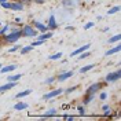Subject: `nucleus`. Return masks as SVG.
I'll return each instance as SVG.
<instances>
[{
  "instance_id": "nucleus-1",
  "label": "nucleus",
  "mask_w": 121,
  "mask_h": 121,
  "mask_svg": "<svg viewBox=\"0 0 121 121\" xmlns=\"http://www.w3.org/2000/svg\"><path fill=\"white\" fill-rule=\"evenodd\" d=\"M19 37H21V32H19V30H15L13 33H8L7 36H6V40L11 43V41H17Z\"/></svg>"
},
{
  "instance_id": "nucleus-2",
  "label": "nucleus",
  "mask_w": 121,
  "mask_h": 121,
  "mask_svg": "<svg viewBox=\"0 0 121 121\" xmlns=\"http://www.w3.org/2000/svg\"><path fill=\"white\" fill-rule=\"evenodd\" d=\"M22 33L25 35V36H26V37H32V36H36V35H37V33H36L35 30L32 29L30 26H28V25H26V26H23Z\"/></svg>"
},
{
  "instance_id": "nucleus-3",
  "label": "nucleus",
  "mask_w": 121,
  "mask_h": 121,
  "mask_svg": "<svg viewBox=\"0 0 121 121\" xmlns=\"http://www.w3.org/2000/svg\"><path fill=\"white\" fill-rule=\"evenodd\" d=\"M118 78H120V70L113 72V73H109V74L106 76V80H107V81H116V80H118Z\"/></svg>"
},
{
  "instance_id": "nucleus-4",
  "label": "nucleus",
  "mask_w": 121,
  "mask_h": 121,
  "mask_svg": "<svg viewBox=\"0 0 121 121\" xmlns=\"http://www.w3.org/2000/svg\"><path fill=\"white\" fill-rule=\"evenodd\" d=\"M14 87H15V81H8L7 84H4V85L0 87V92H4V91H7V90H11V88H14Z\"/></svg>"
},
{
  "instance_id": "nucleus-5",
  "label": "nucleus",
  "mask_w": 121,
  "mask_h": 121,
  "mask_svg": "<svg viewBox=\"0 0 121 121\" xmlns=\"http://www.w3.org/2000/svg\"><path fill=\"white\" fill-rule=\"evenodd\" d=\"M90 48V44H85V45H83V47H80V48H77L76 51H73V52L70 54L72 56H74V55H78V54H81V52H84V51H87Z\"/></svg>"
},
{
  "instance_id": "nucleus-6",
  "label": "nucleus",
  "mask_w": 121,
  "mask_h": 121,
  "mask_svg": "<svg viewBox=\"0 0 121 121\" xmlns=\"http://www.w3.org/2000/svg\"><path fill=\"white\" fill-rule=\"evenodd\" d=\"M99 88H100V84H98V83H96V84H92L90 88L87 90V94H91V95H94V94H95V92H96Z\"/></svg>"
},
{
  "instance_id": "nucleus-7",
  "label": "nucleus",
  "mask_w": 121,
  "mask_h": 121,
  "mask_svg": "<svg viewBox=\"0 0 121 121\" xmlns=\"http://www.w3.org/2000/svg\"><path fill=\"white\" fill-rule=\"evenodd\" d=\"M60 92H62V90H55V91H52V92H50V94H47V95H44V99L54 98V96H56V95H59Z\"/></svg>"
},
{
  "instance_id": "nucleus-8",
  "label": "nucleus",
  "mask_w": 121,
  "mask_h": 121,
  "mask_svg": "<svg viewBox=\"0 0 121 121\" xmlns=\"http://www.w3.org/2000/svg\"><path fill=\"white\" fill-rule=\"evenodd\" d=\"M72 76H73V73H72V72H66V73H62L60 76H58V80L63 81V80H66V78L72 77Z\"/></svg>"
},
{
  "instance_id": "nucleus-9",
  "label": "nucleus",
  "mask_w": 121,
  "mask_h": 121,
  "mask_svg": "<svg viewBox=\"0 0 121 121\" xmlns=\"http://www.w3.org/2000/svg\"><path fill=\"white\" fill-rule=\"evenodd\" d=\"M15 69H17L15 65H10V66H6V68H1L0 70H1V73H8V72H13Z\"/></svg>"
},
{
  "instance_id": "nucleus-10",
  "label": "nucleus",
  "mask_w": 121,
  "mask_h": 121,
  "mask_svg": "<svg viewBox=\"0 0 121 121\" xmlns=\"http://www.w3.org/2000/svg\"><path fill=\"white\" fill-rule=\"evenodd\" d=\"M120 45H116L114 48H112V50H109V51H106V55H112V54H116V52H118L120 51Z\"/></svg>"
},
{
  "instance_id": "nucleus-11",
  "label": "nucleus",
  "mask_w": 121,
  "mask_h": 121,
  "mask_svg": "<svg viewBox=\"0 0 121 121\" xmlns=\"http://www.w3.org/2000/svg\"><path fill=\"white\" fill-rule=\"evenodd\" d=\"M26 107H28L26 103H17V105L14 106L15 110H23V109H26Z\"/></svg>"
},
{
  "instance_id": "nucleus-12",
  "label": "nucleus",
  "mask_w": 121,
  "mask_h": 121,
  "mask_svg": "<svg viewBox=\"0 0 121 121\" xmlns=\"http://www.w3.org/2000/svg\"><path fill=\"white\" fill-rule=\"evenodd\" d=\"M32 91L30 90H26V91H22V92H19V94H17V98H23V96H28Z\"/></svg>"
},
{
  "instance_id": "nucleus-13",
  "label": "nucleus",
  "mask_w": 121,
  "mask_h": 121,
  "mask_svg": "<svg viewBox=\"0 0 121 121\" xmlns=\"http://www.w3.org/2000/svg\"><path fill=\"white\" fill-rule=\"evenodd\" d=\"M35 26H36L37 29L43 30V32H45V30H47V26H45V25H43V23H40V22H35Z\"/></svg>"
},
{
  "instance_id": "nucleus-14",
  "label": "nucleus",
  "mask_w": 121,
  "mask_h": 121,
  "mask_svg": "<svg viewBox=\"0 0 121 121\" xmlns=\"http://www.w3.org/2000/svg\"><path fill=\"white\" fill-rule=\"evenodd\" d=\"M50 28H56V23H55V17L54 15H51L50 17Z\"/></svg>"
},
{
  "instance_id": "nucleus-15",
  "label": "nucleus",
  "mask_w": 121,
  "mask_h": 121,
  "mask_svg": "<svg viewBox=\"0 0 121 121\" xmlns=\"http://www.w3.org/2000/svg\"><path fill=\"white\" fill-rule=\"evenodd\" d=\"M19 78H21V74H15V76H10L7 80L8 81H18Z\"/></svg>"
},
{
  "instance_id": "nucleus-16",
  "label": "nucleus",
  "mask_w": 121,
  "mask_h": 121,
  "mask_svg": "<svg viewBox=\"0 0 121 121\" xmlns=\"http://www.w3.org/2000/svg\"><path fill=\"white\" fill-rule=\"evenodd\" d=\"M120 39H121V35H116V36L109 39V43H116V41H118Z\"/></svg>"
},
{
  "instance_id": "nucleus-17",
  "label": "nucleus",
  "mask_w": 121,
  "mask_h": 121,
  "mask_svg": "<svg viewBox=\"0 0 121 121\" xmlns=\"http://www.w3.org/2000/svg\"><path fill=\"white\" fill-rule=\"evenodd\" d=\"M60 56H62V52H56V54H54V55H51V56H48L51 60H55V59H59Z\"/></svg>"
},
{
  "instance_id": "nucleus-18",
  "label": "nucleus",
  "mask_w": 121,
  "mask_h": 121,
  "mask_svg": "<svg viewBox=\"0 0 121 121\" xmlns=\"http://www.w3.org/2000/svg\"><path fill=\"white\" fill-rule=\"evenodd\" d=\"M94 68V65H87V66H84V68H81V73H85V72H88V70H91V69Z\"/></svg>"
},
{
  "instance_id": "nucleus-19",
  "label": "nucleus",
  "mask_w": 121,
  "mask_h": 121,
  "mask_svg": "<svg viewBox=\"0 0 121 121\" xmlns=\"http://www.w3.org/2000/svg\"><path fill=\"white\" fill-rule=\"evenodd\" d=\"M10 8H13V10H22V6L15 3V4H10Z\"/></svg>"
},
{
  "instance_id": "nucleus-20",
  "label": "nucleus",
  "mask_w": 121,
  "mask_h": 121,
  "mask_svg": "<svg viewBox=\"0 0 121 121\" xmlns=\"http://www.w3.org/2000/svg\"><path fill=\"white\" fill-rule=\"evenodd\" d=\"M118 10H120V7H118V6H116V7H113V8H110V10H109V13H107V14H114V13H117V11H118Z\"/></svg>"
},
{
  "instance_id": "nucleus-21",
  "label": "nucleus",
  "mask_w": 121,
  "mask_h": 121,
  "mask_svg": "<svg viewBox=\"0 0 121 121\" xmlns=\"http://www.w3.org/2000/svg\"><path fill=\"white\" fill-rule=\"evenodd\" d=\"M52 36V33H45V35H41L40 36V40H45V39H50Z\"/></svg>"
},
{
  "instance_id": "nucleus-22",
  "label": "nucleus",
  "mask_w": 121,
  "mask_h": 121,
  "mask_svg": "<svg viewBox=\"0 0 121 121\" xmlns=\"http://www.w3.org/2000/svg\"><path fill=\"white\" fill-rule=\"evenodd\" d=\"M32 48H33L32 45H29V47H23L22 50H21V52H22V54H26V52H29V51L32 50Z\"/></svg>"
},
{
  "instance_id": "nucleus-23",
  "label": "nucleus",
  "mask_w": 121,
  "mask_h": 121,
  "mask_svg": "<svg viewBox=\"0 0 121 121\" xmlns=\"http://www.w3.org/2000/svg\"><path fill=\"white\" fill-rule=\"evenodd\" d=\"M43 41H44V40H37V41H35V43H32V47H33V48H35V47H36V45H40V44H43Z\"/></svg>"
},
{
  "instance_id": "nucleus-24",
  "label": "nucleus",
  "mask_w": 121,
  "mask_h": 121,
  "mask_svg": "<svg viewBox=\"0 0 121 121\" xmlns=\"http://www.w3.org/2000/svg\"><path fill=\"white\" fill-rule=\"evenodd\" d=\"M87 56H88V52L84 51V52H81V55L78 56V59H84V58H87Z\"/></svg>"
},
{
  "instance_id": "nucleus-25",
  "label": "nucleus",
  "mask_w": 121,
  "mask_h": 121,
  "mask_svg": "<svg viewBox=\"0 0 121 121\" xmlns=\"http://www.w3.org/2000/svg\"><path fill=\"white\" fill-rule=\"evenodd\" d=\"M56 114V110H50V113L45 114V117H50V116H55Z\"/></svg>"
},
{
  "instance_id": "nucleus-26",
  "label": "nucleus",
  "mask_w": 121,
  "mask_h": 121,
  "mask_svg": "<svg viewBox=\"0 0 121 121\" xmlns=\"http://www.w3.org/2000/svg\"><path fill=\"white\" fill-rule=\"evenodd\" d=\"M92 26H94V23H92V22H90V23H87V25H85L84 28H85V29H90V28H92Z\"/></svg>"
},
{
  "instance_id": "nucleus-27",
  "label": "nucleus",
  "mask_w": 121,
  "mask_h": 121,
  "mask_svg": "<svg viewBox=\"0 0 121 121\" xmlns=\"http://www.w3.org/2000/svg\"><path fill=\"white\" fill-rule=\"evenodd\" d=\"M54 80H55V78H54V77H51V78H48V80H47L45 83H47V84H51V83L54 81Z\"/></svg>"
},
{
  "instance_id": "nucleus-28",
  "label": "nucleus",
  "mask_w": 121,
  "mask_h": 121,
  "mask_svg": "<svg viewBox=\"0 0 121 121\" xmlns=\"http://www.w3.org/2000/svg\"><path fill=\"white\" fill-rule=\"evenodd\" d=\"M100 99H106V94H105V92H102V94H100Z\"/></svg>"
},
{
  "instance_id": "nucleus-29",
  "label": "nucleus",
  "mask_w": 121,
  "mask_h": 121,
  "mask_svg": "<svg viewBox=\"0 0 121 121\" xmlns=\"http://www.w3.org/2000/svg\"><path fill=\"white\" fill-rule=\"evenodd\" d=\"M17 50H18V47H13V48L10 50V52H14V51H17Z\"/></svg>"
},
{
  "instance_id": "nucleus-30",
  "label": "nucleus",
  "mask_w": 121,
  "mask_h": 121,
  "mask_svg": "<svg viewBox=\"0 0 121 121\" xmlns=\"http://www.w3.org/2000/svg\"><path fill=\"white\" fill-rule=\"evenodd\" d=\"M76 87H72V88H69V90H66V92H72V91H74Z\"/></svg>"
},
{
  "instance_id": "nucleus-31",
  "label": "nucleus",
  "mask_w": 121,
  "mask_h": 121,
  "mask_svg": "<svg viewBox=\"0 0 121 121\" xmlns=\"http://www.w3.org/2000/svg\"><path fill=\"white\" fill-rule=\"evenodd\" d=\"M6 3V0H0V4H4Z\"/></svg>"
},
{
  "instance_id": "nucleus-32",
  "label": "nucleus",
  "mask_w": 121,
  "mask_h": 121,
  "mask_svg": "<svg viewBox=\"0 0 121 121\" xmlns=\"http://www.w3.org/2000/svg\"><path fill=\"white\" fill-rule=\"evenodd\" d=\"M36 1H37V3H43V1H44V0H36Z\"/></svg>"
}]
</instances>
